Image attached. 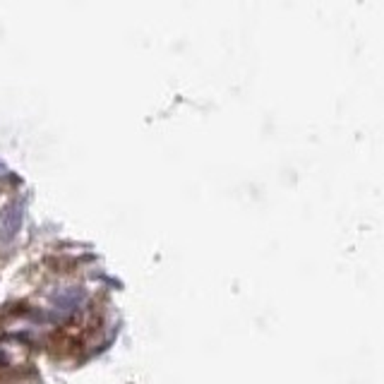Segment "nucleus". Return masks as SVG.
Segmentation results:
<instances>
[{"instance_id":"f257e3e1","label":"nucleus","mask_w":384,"mask_h":384,"mask_svg":"<svg viewBox=\"0 0 384 384\" xmlns=\"http://www.w3.org/2000/svg\"><path fill=\"white\" fill-rule=\"evenodd\" d=\"M22 216H24V206L20 202H12L8 209L3 211V216H0V240L10 243L12 238L20 233Z\"/></svg>"},{"instance_id":"f03ea898","label":"nucleus","mask_w":384,"mask_h":384,"mask_svg":"<svg viewBox=\"0 0 384 384\" xmlns=\"http://www.w3.org/2000/svg\"><path fill=\"white\" fill-rule=\"evenodd\" d=\"M84 301V291L77 289V286H70V289H63L58 293H53L51 306L53 310H58L60 315H68L72 310H77Z\"/></svg>"}]
</instances>
